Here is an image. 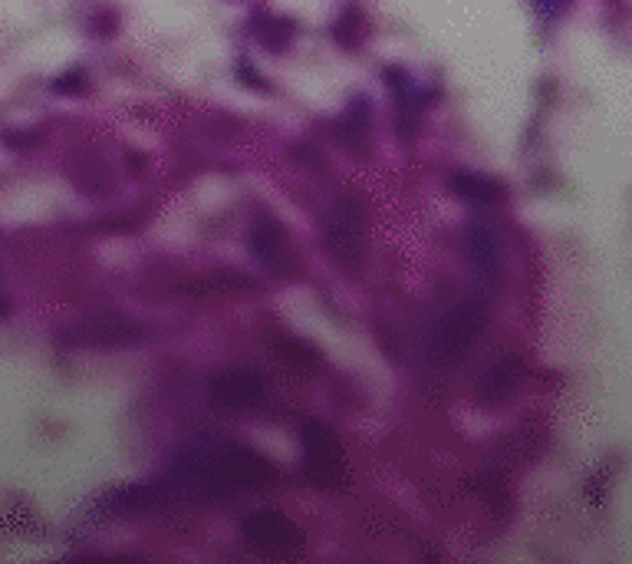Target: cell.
I'll return each instance as SVG.
<instances>
[{"label":"cell","instance_id":"8","mask_svg":"<svg viewBox=\"0 0 632 564\" xmlns=\"http://www.w3.org/2000/svg\"><path fill=\"white\" fill-rule=\"evenodd\" d=\"M250 252L274 274H284L290 268V242L274 218H261L255 224V232H250Z\"/></svg>","mask_w":632,"mask_h":564},{"label":"cell","instance_id":"7","mask_svg":"<svg viewBox=\"0 0 632 564\" xmlns=\"http://www.w3.org/2000/svg\"><path fill=\"white\" fill-rule=\"evenodd\" d=\"M524 383V364L518 357H500L494 360L484 373H481V383H478V403L484 409H497L508 400H515V393L521 390Z\"/></svg>","mask_w":632,"mask_h":564},{"label":"cell","instance_id":"10","mask_svg":"<svg viewBox=\"0 0 632 564\" xmlns=\"http://www.w3.org/2000/svg\"><path fill=\"white\" fill-rule=\"evenodd\" d=\"M451 188L458 198L464 201H474V205H494L504 198V185L487 179V175H471V172H461L451 179Z\"/></svg>","mask_w":632,"mask_h":564},{"label":"cell","instance_id":"1","mask_svg":"<svg viewBox=\"0 0 632 564\" xmlns=\"http://www.w3.org/2000/svg\"><path fill=\"white\" fill-rule=\"evenodd\" d=\"M491 310L484 297H464L461 304H455L448 314H442L429 333V360L435 367H451L458 364L487 330Z\"/></svg>","mask_w":632,"mask_h":564},{"label":"cell","instance_id":"12","mask_svg":"<svg viewBox=\"0 0 632 564\" xmlns=\"http://www.w3.org/2000/svg\"><path fill=\"white\" fill-rule=\"evenodd\" d=\"M277 351L297 370H313L320 364V351L310 347V344H303V341H297V336H284V341L277 344Z\"/></svg>","mask_w":632,"mask_h":564},{"label":"cell","instance_id":"4","mask_svg":"<svg viewBox=\"0 0 632 564\" xmlns=\"http://www.w3.org/2000/svg\"><path fill=\"white\" fill-rule=\"evenodd\" d=\"M300 445H303V469L307 479L320 489H343L346 486V456L336 432L320 419L300 422Z\"/></svg>","mask_w":632,"mask_h":564},{"label":"cell","instance_id":"3","mask_svg":"<svg viewBox=\"0 0 632 564\" xmlns=\"http://www.w3.org/2000/svg\"><path fill=\"white\" fill-rule=\"evenodd\" d=\"M271 383L250 367H224L208 380V403L224 416H255L264 409Z\"/></svg>","mask_w":632,"mask_h":564},{"label":"cell","instance_id":"13","mask_svg":"<svg viewBox=\"0 0 632 564\" xmlns=\"http://www.w3.org/2000/svg\"><path fill=\"white\" fill-rule=\"evenodd\" d=\"M567 4H570V0H537V8H541L544 14H560Z\"/></svg>","mask_w":632,"mask_h":564},{"label":"cell","instance_id":"9","mask_svg":"<svg viewBox=\"0 0 632 564\" xmlns=\"http://www.w3.org/2000/svg\"><path fill=\"white\" fill-rule=\"evenodd\" d=\"M547 449V422L544 419H524L504 442V456L511 466H531L544 456Z\"/></svg>","mask_w":632,"mask_h":564},{"label":"cell","instance_id":"6","mask_svg":"<svg viewBox=\"0 0 632 564\" xmlns=\"http://www.w3.org/2000/svg\"><path fill=\"white\" fill-rule=\"evenodd\" d=\"M464 255H468V265L478 271V278L484 284H497L504 278V248H500V238L491 224H468L464 232Z\"/></svg>","mask_w":632,"mask_h":564},{"label":"cell","instance_id":"2","mask_svg":"<svg viewBox=\"0 0 632 564\" xmlns=\"http://www.w3.org/2000/svg\"><path fill=\"white\" fill-rule=\"evenodd\" d=\"M365 205L356 195H343L323 224V245L333 265L346 274H356L365 261Z\"/></svg>","mask_w":632,"mask_h":564},{"label":"cell","instance_id":"5","mask_svg":"<svg viewBox=\"0 0 632 564\" xmlns=\"http://www.w3.org/2000/svg\"><path fill=\"white\" fill-rule=\"evenodd\" d=\"M244 541L250 551H258L264 557H277V561H290V557H300L307 541H303V531L277 515V512H258L244 522Z\"/></svg>","mask_w":632,"mask_h":564},{"label":"cell","instance_id":"11","mask_svg":"<svg viewBox=\"0 0 632 564\" xmlns=\"http://www.w3.org/2000/svg\"><path fill=\"white\" fill-rule=\"evenodd\" d=\"M471 489L494 508V512H508L511 508V489L504 482L500 473H484L471 482Z\"/></svg>","mask_w":632,"mask_h":564}]
</instances>
